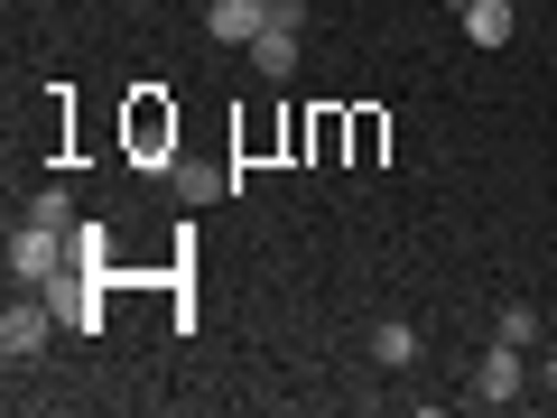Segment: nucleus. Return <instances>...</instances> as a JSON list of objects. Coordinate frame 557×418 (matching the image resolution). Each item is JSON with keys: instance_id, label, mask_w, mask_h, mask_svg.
I'll list each match as a JSON object with an SVG mask.
<instances>
[{"instance_id": "f257e3e1", "label": "nucleus", "mask_w": 557, "mask_h": 418, "mask_svg": "<svg viewBox=\"0 0 557 418\" xmlns=\"http://www.w3.org/2000/svg\"><path fill=\"white\" fill-rule=\"evenodd\" d=\"M65 233H47V223H20V233H10V288H47V279L65 270Z\"/></svg>"}, {"instance_id": "f03ea898", "label": "nucleus", "mask_w": 557, "mask_h": 418, "mask_svg": "<svg viewBox=\"0 0 557 418\" xmlns=\"http://www.w3.org/2000/svg\"><path fill=\"white\" fill-rule=\"evenodd\" d=\"M47 325H57V307L28 298V288H10V317H0V354H10V362H38V354H47Z\"/></svg>"}, {"instance_id": "7ed1b4c3", "label": "nucleus", "mask_w": 557, "mask_h": 418, "mask_svg": "<svg viewBox=\"0 0 557 418\" xmlns=\"http://www.w3.org/2000/svg\"><path fill=\"white\" fill-rule=\"evenodd\" d=\"M520 391H530V354H520V344H502V335H493V354L474 362V399H483V409H511Z\"/></svg>"}, {"instance_id": "20e7f679", "label": "nucleus", "mask_w": 557, "mask_h": 418, "mask_svg": "<svg viewBox=\"0 0 557 418\" xmlns=\"http://www.w3.org/2000/svg\"><path fill=\"white\" fill-rule=\"evenodd\" d=\"M260 28H270V0H214V10H205V38L214 47H251Z\"/></svg>"}, {"instance_id": "39448f33", "label": "nucleus", "mask_w": 557, "mask_h": 418, "mask_svg": "<svg viewBox=\"0 0 557 418\" xmlns=\"http://www.w3.org/2000/svg\"><path fill=\"white\" fill-rule=\"evenodd\" d=\"M456 20H465V38H474V47H511L520 0H456Z\"/></svg>"}, {"instance_id": "423d86ee", "label": "nucleus", "mask_w": 557, "mask_h": 418, "mask_svg": "<svg viewBox=\"0 0 557 418\" xmlns=\"http://www.w3.org/2000/svg\"><path fill=\"white\" fill-rule=\"evenodd\" d=\"M298 38H307V28H260V38H251V65H260L270 84H288V75H298Z\"/></svg>"}, {"instance_id": "0eeeda50", "label": "nucleus", "mask_w": 557, "mask_h": 418, "mask_svg": "<svg viewBox=\"0 0 557 418\" xmlns=\"http://www.w3.org/2000/svg\"><path fill=\"white\" fill-rule=\"evenodd\" d=\"M372 362H381V372H409V362H418V325L381 317V325H372Z\"/></svg>"}, {"instance_id": "6e6552de", "label": "nucleus", "mask_w": 557, "mask_h": 418, "mask_svg": "<svg viewBox=\"0 0 557 418\" xmlns=\"http://www.w3.org/2000/svg\"><path fill=\"white\" fill-rule=\"evenodd\" d=\"M28 223H47V233H75V196H65V186H47V196L28 205Z\"/></svg>"}, {"instance_id": "1a4fd4ad", "label": "nucleus", "mask_w": 557, "mask_h": 418, "mask_svg": "<svg viewBox=\"0 0 557 418\" xmlns=\"http://www.w3.org/2000/svg\"><path fill=\"white\" fill-rule=\"evenodd\" d=\"M493 335H502V344H520V354H530V344H539V307H502V317H493Z\"/></svg>"}, {"instance_id": "9d476101", "label": "nucleus", "mask_w": 557, "mask_h": 418, "mask_svg": "<svg viewBox=\"0 0 557 418\" xmlns=\"http://www.w3.org/2000/svg\"><path fill=\"white\" fill-rule=\"evenodd\" d=\"M270 28H307V0H270Z\"/></svg>"}]
</instances>
